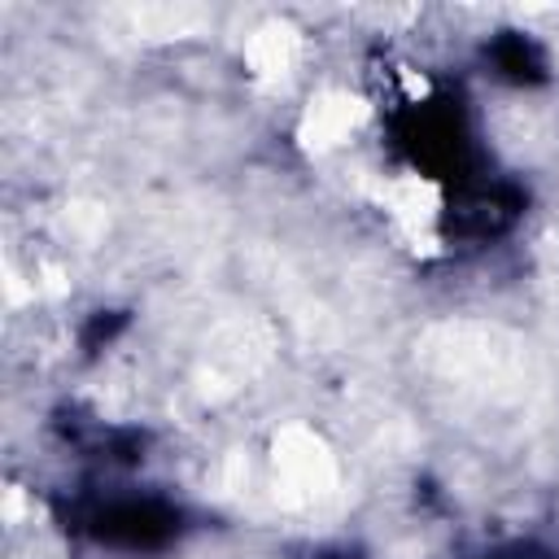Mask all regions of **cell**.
Listing matches in <instances>:
<instances>
[{
    "label": "cell",
    "mask_w": 559,
    "mask_h": 559,
    "mask_svg": "<svg viewBox=\"0 0 559 559\" xmlns=\"http://www.w3.org/2000/svg\"><path fill=\"white\" fill-rule=\"evenodd\" d=\"M74 528H83L92 542L114 550H162L179 537L183 515L166 498H92L74 511Z\"/></svg>",
    "instance_id": "7a4b0ae2"
},
{
    "label": "cell",
    "mask_w": 559,
    "mask_h": 559,
    "mask_svg": "<svg viewBox=\"0 0 559 559\" xmlns=\"http://www.w3.org/2000/svg\"><path fill=\"white\" fill-rule=\"evenodd\" d=\"M336 559H345V555H336Z\"/></svg>",
    "instance_id": "5b68a950"
},
{
    "label": "cell",
    "mask_w": 559,
    "mask_h": 559,
    "mask_svg": "<svg viewBox=\"0 0 559 559\" xmlns=\"http://www.w3.org/2000/svg\"><path fill=\"white\" fill-rule=\"evenodd\" d=\"M118 328H122V314H96L92 328H87V349H96L100 341H109Z\"/></svg>",
    "instance_id": "277c9868"
},
{
    "label": "cell",
    "mask_w": 559,
    "mask_h": 559,
    "mask_svg": "<svg viewBox=\"0 0 559 559\" xmlns=\"http://www.w3.org/2000/svg\"><path fill=\"white\" fill-rule=\"evenodd\" d=\"M489 61H493V70H498L502 79H511V83H542V79H546V57H542V48H537L528 35H515V31L498 35V39L489 44Z\"/></svg>",
    "instance_id": "3957f363"
},
{
    "label": "cell",
    "mask_w": 559,
    "mask_h": 559,
    "mask_svg": "<svg viewBox=\"0 0 559 559\" xmlns=\"http://www.w3.org/2000/svg\"><path fill=\"white\" fill-rule=\"evenodd\" d=\"M393 144L428 175L454 179L463 192H472L467 170H472V131L463 118V105L454 100H424L411 105L393 122Z\"/></svg>",
    "instance_id": "6da1fadb"
}]
</instances>
